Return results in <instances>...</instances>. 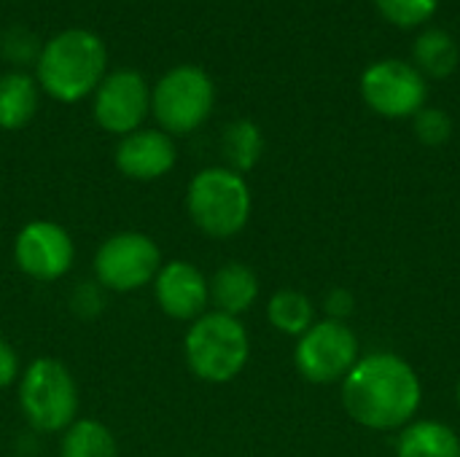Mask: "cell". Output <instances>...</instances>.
<instances>
[{
    "label": "cell",
    "mask_w": 460,
    "mask_h": 457,
    "mask_svg": "<svg viewBox=\"0 0 460 457\" xmlns=\"http://www.w3.org/2000/svg\"><path fill=\"white\" fill-rule=\"evenodd\" d=\"M342 404L350 420L369 431H399L418 415L423 385L402 356L372 353L342 380Z\"/></svg>",
    "instance_id": "cell-1"
},
{
    "label": "cell",
    "mask_w": 460,
    "mask_h": 457,
    "mask_svg": "<svg viewBox=\"0 0 460 457\" xmlns=\"http://www.w3.org/2000/svg\"><path fill=\"white\" fill-rule=\"evenodd\" d=\"M105 43L89 30L54 35L38 57V81L59 102H78L105 78Z\"/></svg>",
    "instance_id": "cell-2"
},
{
    "label": "cell",
    "mask_w": 460,
    "mask_h": 457,
    "mask_svg": "<svg viewBox=\"0 0 460 457\" xmlns=\"http://www.w3.org/2000/svg\"><path fill=\"white\" fill-rule=\"evenodd\" d=\"M183 358L197 380L224 385L248 366L251 337L240 318L213 310L189 326L183 337Z\"/></svg>",
    "instance_id": "cell-3"
},
{
    "label": "cell",
    "mask_w": 460,
    "mask_h": 457,
    "mask_svg": "<svg viewBox=\"0 0 460 457\" xmlns=\"http://www.w3.org/2000/svg\"><path fill=\"white\" fill-rule=\"evenodd\" d=\"M253 210L248 180L229 167L199 170L186 189V213L191 224L213 237L229 240L248 226Z\"/></svg>",
    "instance_id": "cell-4"
},
{
    "label": "cell",
    "mask_w": 460,
    "mask_h": 457,
    "mask_svg": "<svg viewBox=\"0 0 460 457\" xmlns=\"http://www.w3.org/2000/svg\"><path fill=\"white\" fill-rule=\"evenodd\" d=\"M19 407L38 434H65L78 420V385L57 358H35L19 374Z\"/></svg>",
    "instance_id": "cell-5"
},
{
    "label": "cell",
    "mask_w": 460,
    "mask_h": 457,
    "mask_svg": "<svg viewBox=\"0 0 460 457\" xmlns=\"http://www.w3.org/2000/svg\"><path fill=\"white\" fill-rule=\"evenodd\" d=\"M216 105V86L202 67L181 65L159 78L151 92V110L162 132L189 135L199 129Z\"/></svg>",
    "instance_id": "cell-6"
},
{
    "label": "cell",
    "mask_w": 460,
    "mask_h": 457,
    "mask_svg": "<svg viewBox=\"0 0 460 457\" xmlns=\"http://www.w3.org/2000/svg\"><path fill=\"white\" fill-rule=\"evenodd\" d=\"M162 250L143 232H116L94 253V283L113 294H132L154 283L162 269Z\"/></svg>",
    "instance_id": "cell-7"
},
{
    "label": "cell",
    "mask_w": 460,
    "mask_h": 457,
    "mask_svg": "<svg viewBox=\"0 0 460 457\" xmlns=\"http://www.w3.org/2000/svg\"><path fill=\"white\" fill-rule=\"evenodd\" d=\"M358 337L342 321H315L294 347L296 372L313 385H332L358 364Z\"/></svg>",
    "instance_id": "cell-8"
},
{
    "label": "cell",
    "mask_w": 460,
    "mask_h": 457,
    "mask_svg": "<svg viewBox=\"0 0 460 457\" xmlns=\"http://www.w3.org/2000/svg\"><path fill=\"white\" fill-rule=\"evenodd\" d=\"M361 97L385 119H407L426 105V78L410 62L383 59L364 70Z\"/></svg>",
    "instance_id": "cell-9"
},
{
    "label": "cell",
    "mask_w": 460,
    "mask_h": 457,
    "mask_svg": "<svg viewBox=\"0 0 460 457\" xmlns=\"http://www.w3.org/2000/svg\"><path fill=\"white\" fill-rule=\"evenodd\" d=\"M13 261L30 280L54 283L73 269L75 245L65 226L54 221H30L13 240Z\"/></svg>",
    "instance_id": "cell-10"
},
{
    "label": "cell",
    "mask_w": 460,
    "mask_h": 457,
    "mask_svg": "<svg viewBox=\"0 0 460 457\" xmlns=\"http://www.w3.org/2000/svg\"><path fill=\"white\" fill-rule=\"evenodd\" d=\"M151 110V89L137 70H116L105 75L94 97V119L105 132H137Z\"/></svg>",
    "instance_id": "cell-11"
},
{
    "label": "cell",
    "mask_w": 460,
    "mask_h": 457,
    "mask_svg": "<svg viewBox=\"0 0 460 457\" xmlns=\"http://www.w3.org/2000/svg\"><path fill=\"white\" fill-rule=\"evenodd\" d=\"M151 286H154L159 310L172 321L194 323L199 315L208 312V304H210L208 277L191 261H183V259L164 261Z\"/></svg>",
    "instance_id": "cell-12"
},
{
    "label": "cell",
    "mask_w": 460,
    "mask_h": 457,
    "mask_svg": "<svg viewBox=\"0 0 460 457\" xmlns=\"http://www.w3.org/2000/svg\"><path fill=\"white\" fill-rule=\"evenodd\" d=\"M178 151L167 132L137 129L121 137L116 145V167L129 180H159L175 167Z\"/></svg>",
    "instance_id": "cell-13"
},
{
    "label": "cell",
    "mask_w": 460,
    "mask_h": 457,
    "mask_svg": "<svg viewBox=\"0 0 460 457\" xmlns=\"http://www.w3.org/2000/svg\"><path fill=\"white\" fill-rule=\"evenodd\" d=\"M210 288V304L216 307V312L240 318L243 312H248L256 299H259V275L243 264V261H226L224 267H218L213 272V277L208 280Z\"/></svg>",
    "instance_id": "cell-14"
},
{
    "label": "cell",
    "mask_w": 460,
    "mask_h": 457,
    "mask_svg": "<svg viewBox=\"0 0 460 457\" xmlns=\"http://www.w3.org/2000/svg\"><path fill=\"white\" fill-rule=\"evenodd\" d=\"M396 457H460V436L439 420H418L402 428Z\"/></svg>",
    "instance_id": "cell-15"
},
{
    "label": "cell",
    "mask_w": 460,
    "mask_h": 457,
    "mask_svg": "<svg viewBox=\"0 0 460 457\" xmlns=\"http://www.w3.org/2000/svg\"><path fill=\"white\" fill-rule=\"evenodd\" d=\"M38 110V86L24 73H8L0 78V129H22Z\"/></svg>",
    "instance_id": "cell-16"
},
{
    "label": "cell",
    "mask_w": 460,
    "mask_h": 457,
    "mask_svg": "<svg viewBox=\"0 0 460 457\" xmlns=\"http://www.w3.org/2000/svg\"><path fill=\"white\" fill-rule=\"evenodd\" d=\"M412 57H415V67L423 75L450 78L458 70L460 48L450 32H445V30H426L423 35L415 38Z\"/></svg>",
    "instance_id": "cell-17"
},
{
    "label": "cell",
    "mask_w": 460,
    "mask_h": 457,
    "mask_svg": "<svg viewBox=\"0 0 460 457\" xmlns=\"http://www.w3.org/2000/svg\"><path fill=\"white\" fill-rule=\"evenodd\" d=\"M267 321L275 331L286 337H302L313 323H315V307L307 294L283 288L272 294L267 304Z\"/></svg>",
    "instance_id": "cell-18"
},
{
    "label": "cell",
    "mask_w": 460,
    "mask_h": 457,
    "mask_svg": "<svg viewBox=\"0 0 460 457\" xmlns=\"http://www.w3.org/2000/svg\"><path fill=\"white\" fill-rule=\"evenodd\" d=\"M59 457H119V444L105 423L86 417L62 434Z\"/></svg>",
    "instance_id": "cell-19"
},
{
    "label": "cell",
    "mask_w": 460,
    "mask_h": 457,
    "mask_svg": "<svg viewBox=\"0 0 460 457\" xmlns=\"http://www.w3.org/2000/svg\"><path fill=\"white\" fill-rule=\"evenodd\" d=\"M221 151H224L226 167L243 175L259 164L264 154V135L251 119H237L224 129Z\"/></svg>",
    "instance_id": "cell-20"
},
{
    "label": "cell",
    "mask_w": 460,
    "mask_h": 457,
    "mask_svg": "<svg viewBox=\"0 0 460 457\" xmlns=\"http://www.w3.org/2000/svg\"><path fill=\"white\" fill-rule=\"evenodd\" d=\"M377 11L396 27H418L434 16L439 0H375Z\"/></svg>",
    "instance_id": "cell-21"
},
{
    "label": "cell",
    "mask_w": 460,
    "mask_h": 457,
    "mask_svg": "<svg viewBox=\"0 0 460 457\" xmlns=\"http://www.w3.org/2000/svg\"><path fill=\"white\" fill-rule=\"evenodd\" d=\"M415 135L423 145H445L453 137V119L439 108H423L415 116Z\"/></svg>",
    "instance_id": "cell-22"
},
{
    "label": "cell",
    "mask_w": 460,
    "mask_h": 457,
    "mask_svg": "<svg viewBox=\"0 0 460 457\" xmlns=\"http://www.w3.org/2000/svg\"><path fill=\"white\" fill-rule=\"evenodd\" d=\"M102 291H105V288H100L97 283H81V286L73 291V299H70L73 310H75L81 318L97 315V312L102 310Z\"/></svg>",
    "instance_id": "cell-23"
},
{
    "label": "cell",
    "mask_w": 460,
    "mask_h": 457,
    "mask_svg": "<svg viewBox=\"0 0 460 457\" xmlns=\"http://www.w3.org/2000/svg\"><path fill=\"white\" fill-rule=\"evenodd\" d=\"M323 310L332 321H348L353 312H356V296L348 291V288H334L329 291L326 302H323Z\"/></svg>",
    "instance_id": "cell-24"
},
{
    "label": "cell",
    "mask_w": 460,
    "mask_h": 457,
    "mask_svg": "<svg viewBox=\"0 0 460 457\" xmlns=\"http://www.w3.org/2000/svg\"><path fill=\"white\" fill-rule=\"evenodd\" d=\"M19 374H22L19 356H16V350L11 347V342L0 337V391H5V388H11L13 382H19Z\"/></svg>",
    "instance_id": "cell-25"
},
{
    "label": "cell",
    "mask_w": 460,
    "mask_h": 457,
    "mask_svg": "<svg viewBox=\"0 0 460 457\" xmlns=\"http://www.w3.org/2000/svg\"><path fill=\"white\" fill-rule=\"evenodd\" d=\"M458 404H460V382H458Z\"/></svg>",
    "instance_id": "cell-26"
},
{
    "label": "cell",
    "mask_w": 460,
    "mask_h": 457,
    "mask_svg": "<svg viewBox=\"0 0 460 457\" xmlns=\"http://www.w3.org/2000/svg\"><path fill=\"white\" fill-rule=\"evenodd\" d=\"M189 457H197V455H189Z\"/></svg>",
    "instance_id": "cell-27"
}]
</instances>
